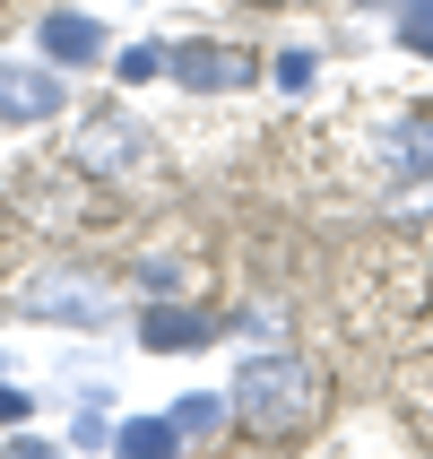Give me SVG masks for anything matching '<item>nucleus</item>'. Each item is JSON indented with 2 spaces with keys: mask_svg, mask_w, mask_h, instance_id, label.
Wrapping results in <instances>:
<instances>
[{
  "mask_svg": "<svg viewBox=\"0 0 433 459\" xmlns=\"http://www.w3.org/2000/svg\"><path fill=\"white\" fill-rule=\"evenodd\" d=\"M139 286H156V295H165V286H182V260H139Z\"/></svg>",
  "mask_w": 433,
  "mask_h": 459,
  "instance_id": "obj_14",
  "label": "nucleus"
},
{
  "mask_svg": "<svg viewBox=\"0 0 433 459\" xmlns=\"http://www.w3.org/2000/svg\"><path fill=\"white\" fill-rule=\"evenodd\" d=\"M278 87L304 96V87H312V52H278Z\"/></svg>",
  "mask_w": 433,
  "mask_h": 459,
  "instance_id": "obj_13",
  "label": "nucleus"
},
{
  "mask_svg": "<svg viewBox=\"0 0 433 459\" xmlns=\"http://www.w3.org/2000/svg\"><path fill=\"white\" fill-rule=\"evenodd\" d=\"M165 70H174L182 87H200V96H226V87L252 78V61L226 52V44H165Z\"/></svg>",
  "mask_w": 433,
  "mask_h": 459,
  "instance_id": "obj_4",
  "label": "nucleus"
},
{
  "mask_svg": "<svg viewBox=\"0 0 433 459\" xmlns=\"http://www.w3.org/2000/svg\"><path fill=\"white\" fill-rule=\"evenodd\" d=\"M26 408H35V399H26L18 382H0V425H26Z\"/></svg>",
  "mask_w": 433,
  "mask_h": 459,
  "instance_id": "obj_15",
  "label": "nucleus"
},
{
  "mask_svg": "<svg viewBox=\"0 0 433 459\" xmlns=\"http://www.w3.org/2000/svg\"><path fill=\"white\" fill-rule=\"evenodd\" d=\"M399 35H408L416 52H433V0H408V9H399Z\"/></svg>",
  "mask_w": 433,
  "mask_h": 459,
  "instance_id": "obj_11",
  "label": "nucleus"
},
{
  "mask_svg": "<svg viewBox=\"0 0 433 459\" xmlns=\"http://www.w3.org/2000/svg\"><path fill=\"white\" fill-rule=\"evenodd\" d=\"M234 425L260 442H295L321 425V399H330V382H321V364L312 356H252L243 373H234Z\"/></svg>",
  "mask_w": 433,
  "mask_h": 459,
  "instance_id": "obj_1",
  "label": "nucleus"
},
{
  "mask_svg": "<svg viewBox=\"0 0 433 459\" xmlns=\"http://www.w3.org/2000/svg\"><path fill=\"white\" fill-rule=\"evenodd\" d=\"M26 312H52V321H104V286L96 278H70V269H44V278L18 286Z\"/></svg>",
  "mask_w": 433,
  "mask_h": 459,
  "instance_id": "obj_3",
  "label": "nucleus"
},
{
  "mask_svg": "<svg viewBox=\"0 0 433 459\" xmlns=\"http://www.w3.org/2000/svg\"><path fill=\"white\" fill-rule=\"evenodd\" d=\"M156 70H165V44H130L122 52V78H130V87H148Z\"/></svg>",
  "mask_w": 433,
  "mask_h": 459,
  "instance_id": "obj_10",
  "label": "nucleus"
},
{
  "mask_svg": "<svg viewBox=\"0 0 433 459\" xmlns=\"http://www.w3.org/2000/svg\"><path fill=\"white\" fill-rule=\"evenodd\" d=\"M217 416H226V399H182V408H174V425H182V434H208Z\"/></svg>",
  "mask_w": 433,
  "mask_h": 459,
  "instance_id": "obj_12",
  "label": "nucleus"
},
{
  "mask_svg": "<svg viewBox=\"0 0 433 459\" xmlns=\"http://www.w3.org/2000/svg\"><path fill=\"white\" fill-rule=\"evenodd\" d=\"M0 459H61V451H52V442H9Z\"/></svg>",
  "mask_w": 433,
  "mask_h": 459,
  "instance_id": "obj_16",
  "label": "nucleus"
},
{
  "mask_svg": "<svg viewBox=\"0 0 433 459\" xmlns=\"http://www.w3.org/2000/svg\"><path fill=\"white\" fill-rule=\"evenodd\" d=\"M139 347H156V356H165V347H174V356H182V347H208V321L182 312V304H156L148 330H139Z\"/></svg>",
  "mask_w": 433,
  "mask_h": 459,
  "instance_id": "obj_8",
  "label": "nucleus"
},
{
  "mask_svg": "<svg viewBox=\"0 0 433 459\" xmlns=\"http://www.w3.org/2000/svg\"><path fill=\"white\" fill-rule=\"evenodd\" d=\"M44 52H52V61H96V52H104V26L78 18V9H52V18H44Z\"/></svg>",
  "mask_w": 433,
  "mask_h": 459,
  "instance_id": "obj_7",
  "label": "nucleus"
},
{
  "mask_svg": "<svg viewBox=\"0 0 433 459\" xmlns=\"http://www.w3.org/2000/svg\"><path fill=\"white\" fill-rule=\"evenodd\" d=\"M148 130L130 122V113H87V122L70 130V165L78 174H96V182H113V174H139L148 165Z\"/></svg>",
  "mask_w": 433,
  "mask_h": 459,
  "instance_id": "obj_2",
  "label": "nucleus"
},
{
  "mask_svg": "<svg viewBox=\"0 0 433 459\" xmlns=\"http://www.w3.org/2000/svg\"><path fill=\"white\" fill-rule=\"evenodd\" d=\"M382 156H390L399 182H425L433 174V122H425V113H399V122L382 130Z\"/></svg>",
  "mask_w": 433,
  "mask_h": 459,
  "instance_id": "obj_6",
  "label": "nucleus"
},
{
  "mask_svg": "<svg viewBox=\"0 0 433 459\" xmlns=\"http://www.w3.org/2000/svg\"><path fill=\"white\" fill-rule=\"evenodd\" d=\"M113 451H122V459H174L182 451V425H174V416H130L122 434H113Z\"/></svg>",
  "mask_w": 433,
  "mask_h": 459,
  "instance_id": "obj_9",
  "label": "nucleus"
},
{
  "mask_svg": "<svg viewBox=\"0 0 433 459\" xmlns=\"http://www.w3.org/2000/svg\"><path fill=\"white\" fill-rule=\"evenodd\" d=\"M52 113H61V78L0 70V122H52Z\"/></svg>",
  "mask_w": 433,
  "mask_h": 459,
  "instance_id": "obj_5",
  "label": "nucleus"
}]
</instances>
